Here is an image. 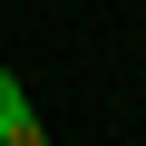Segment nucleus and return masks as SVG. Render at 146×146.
Here are the masks:
<instances>
[{
    "label": "nucleus",
    "instance_id": "nucleus-1",
    "mask_svg": "<svg viewBox=\"0 0 146 146\" xmlns=\"http://www.w3.org/2000/svg\"><path fill=\"white\" fill-rule=\"evenodd\" d=\"M39 117H29V98H20V78H10V68H0V146H20Z\"/></svg>",
    "mask_w": 146,
    "mask_h": 146
}]
</instances>
